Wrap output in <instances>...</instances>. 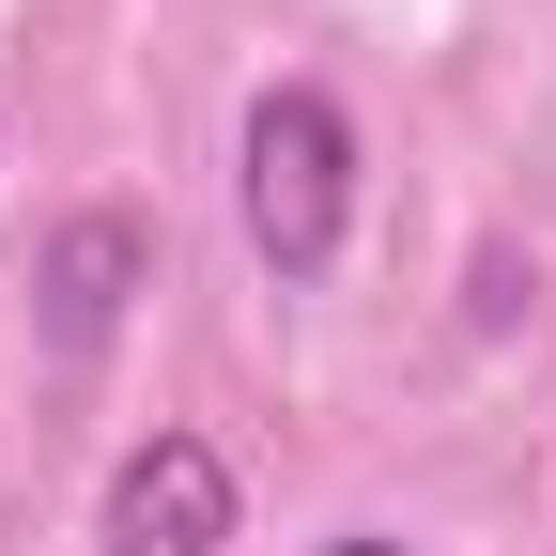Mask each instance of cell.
<instances>
[{"label":"cell","mask_w":556,"mask_h":556,"mask_svg":"<svg viewBox=\"0 0 556 556\" xmlns=\"http://www.w3.org/2000/svg\"><path fill=\"white\" fill-rule=\"evenodd\" d=\"M232 201H248V248L278 278H325L340 232H356V124H340V93L278 78L248 109V139H232Z\"/></svg>","instance_id":"cell-1"},{"label":"cell","mask_w":556,"mask_h":556,"mask_svg":"<svg viewBox=\"0 0 556 556\" xmlns=\"http://www.w3.org/2000/svg\"><path fill=\"white\" fill-rule=\"evenodd\" d=\"M109 556H217L232 541V464L201 448V433H155V448H124L109 464Z\"/></svg>","instance_id":"cell-2"},{"label":"cell","mask_w":556,"mask_h":556,"mask_svg":"<svg viewBox=\"0 0 556 556\" xmlns=\"http://www.w3.org/2000/svg\"><path fill=\"white\" fill-rule=\"evenodd\" d=\"M155 278V232L124 217V201H93V217H62V248H47V340L62 356H93V340L124 325V294Z\"/></svg>","instance_id":"cell-3"},{"label":"cell","mask_w":556,"mask_h":556,"mask_svg":"<svg viewBox=\"0 0 556 556\" xmlns=\"http://www.w3.org/2000/svg\"><path fill=\"white\" fill-rule=\"evenodd\" d=\"M309 556H402V541H309Z\"/></svg>","instance_id":"cell-4"}]
</instances>
